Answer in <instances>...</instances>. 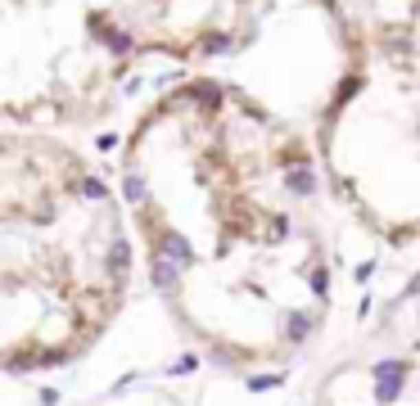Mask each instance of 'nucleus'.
I'll return each instance as SVG.
<instances>
[{"instance_id":"f257e3e1","label":"nucleus","mask_w":420,"mask_h":406,"mask_svg":"<svg viewBox=\"0 0 420 406\" xmlns=\"http://www.w3.org/2000/svg\"><path fill=\"white\" fill-rule=\"evenodd\" d=\"M307 140L222 77L163 91L122 145V194L154 289L217 361H271L312 339L330 262L307 217Z\"/></svg>"},{"instance_id":"f03ea898","label":"nucleus","mask_w":420,"mask_h":406,"mask_svg":"<svg viewBox=\"0 0 420 406\" xmlns=\"http://www.w3.org/2000/svg\"><path fill=\"white\" fill-rule=\"evenodd\" d=\"M5 226V366L54 370L73 361L118 311L131 244L104 176L73 145L36 127L0 140Z\"/></svg>"},{"instance_id":"7ed1b4c3","label":"nucleus","mask_w":420,"mask_h":406,"mask_svg":"<svg viewBox=\"0 0 420 406\" xmlns=\"http://www.w3.org/2000/svg\"><path fill=\"white\" fill-rule=\"evenodd\" d=\"M267 0H0V113L10 127H86L140 64L240 54Z\"/></svg>"},{"instance_id":"20e7f679","label":"nucleus","mask_w":420,"mask_h":406,"mask_svg":"<svg viewBox=\"0 0 420 406\" xmlns=\"http://www.w3.org/2000/svg\"><path fill=\"white\" fill-rule=\"evenodd\" d=\"M325 181L388 244L420 235V36L344 54L316 118Z\"/></svg>"},{"instance_id":"39448f33","label":"nucleus","mask_w":420,"mask_h":406,"mask_svg":"<svg viewBox=\"0 0 420 406\" xmlns=\"http://www.w3.org/2000/svg\"><path fill=\"white\" fill-rule=\"evenodd\" d=\"M330 19L339 50H375L420 36V0H316Z\"/></svg>"}]
</instances>
